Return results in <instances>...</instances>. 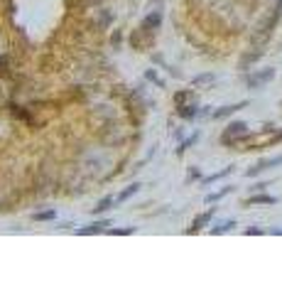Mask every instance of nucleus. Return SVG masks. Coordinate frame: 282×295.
Listing matches in <instances>:
<instances>
[{
    "label": "nucleus",
    "instance_id": "6e6552de",
    "mask_svg": "<svg viewBox=\"0 0 282 295\" xmlns=\"http://www.w3.org/2000/svg\"><path fill=\"white\" fill-rule=\"evenodd\" d=\"M177 114H179V118H184V120H192V118L199 116V108H197V104H184V106H177Z\"/></svg>",
    "mask_w": 282,
    "mask_h": 295
},
{
    "label": "nucleus",
    "instance_id": "423d86ee",
    "mask_svg": "<svg viewBox=\"0 0 282 295\" xmlns=\"http://www.w3.org/2000/svg\"><path fill=\"white\" fill-rule=\"evenodd\" d=\"M108 226H111V219H98V222H93V224H88L84 229H79L76 234L79 236H88V234H103V232H108Z\"/></svg>",
    "mask_w": 282,
    "mask_h": 295
},
{
    "label": "nucleus",
    "instance_id": "f03ea898",
    "mask_svg": "<svg viewBox=\"0 0 282 295\" xmlns=\"http://www.w3.org/2000/svg\"><path fill=\"white\" fill-rule=\"evenodd\" d=\"M275 79V69L273 66H265V69H258L253 74L246 76V86L248 88H263L265 84H270Z\"/></svg>",
    "mask_w": 282,
    "mask_h": 295
},
{
    "label": "nucleus",
    "instance_id": "a211bd4d",
    "mask_svg": "<svg viewBox=\"0 0 282 295\" xmlns=\"http://www.w3.org/2000/svg\"><path fill=\"white\" fill-rule=\"evenodd\" d=\"M138 229L135 226H125V229H108V234L113 236H128V234H135Z\"/></svg>",
    "mask_w": 282,
    "mask_h": 295
},
{
    "label": "nucleus",
    "instance_id": "f3484780",
    "mask_svg": "<svg viewBox=\"0 0 282 295\" xmlns=\"http://www.w3.org/2000/svg\"><path fill=\"white\" fill-rule=\"evenodd\" d=\"M192 96H194L192 88H187V91H177V94H174V104H177V106H184V101L192 98Z\"/></svg>",
    "mask_w": 282,
    "mask_h": 295
},
{
    "label": "nucleus",
    "instance_id": "6ab92c4d",
    "mask_svg": "<svg viewBox=\"0 0 282 295\" xmlns=\"http://www.w3.org/2000/svg\"><path fill=\"white\" fill-rule=\"evenodd\" d=\"M214 79H216L214 74H199V76L194 79V82H192V84H194V86H199V84H211Z\"/></svg>",
    "mask_w": 282,
    "mask_h": 295
},
{
    "label": "nucleus",
    "instance_id": "39448f33",
    "mask_svg": "<svg viewBox=\"0 0 282 295\" xmlns=\"http://www.w3.org/2000/svg\"><path fill=\"white\" fill-rule=\"evenodd\" d=\"M246 106H248V101H238V104H228V106H221L219 111H214V114H211V118H214V120H221V118L233 116L236 111H241V108H246Z\"/></svg>",
    "mask_w": 282,
    "mask_h": 295
},
{
    "label": "nucleus",
    "instance_id": "b1692460",
    "mask_svg": "<svg viewBox=\"0 0 282 295\" xmlns=\"http://www.w3.org/2000/svg\"><path fill=\"white\" fill-rule=\"evenodd\" d=\"M273 234H278V236H282V229H273Z\"/></svg>",
    "mask_w": 282,
    "mask_h": 295
},
{
    "label": "nucleus",
    "instance_id": "9d476101",
    "mask_svg": "<svg viewBox=\"0 0 282 295\" xmlns=\"http://www.w3.org/2000/svg\"><path fill=\"white\" fill-rule=\"evenodd\" d=\"M231 192H233V187H231V184H228V187H221L219 192H211V194H206V197H204V202H206V204H214V202L224 200L226 194H231Z\"/></svg>",
    "mask_w": 282,
    "mask_h": 295
},
{
    "label": "nucleus",
    "instance_id": "0eeeda50",
    "mask_svg": "<svg viewBox=\"0 0 282 295\" xmlns=\"http://www.w3.org/2000/svg\"><path fill=\"white\" fill-rule=\"evenodd\" d=\"M258 204H278V197H273V194H253V197L243 200V206H258Z\"/></svg>",
    "mask_w": 282,
    "mask_h": 295
},
{
    "label": "nucleus",
    "instance_id": "dca6fc26",
    "mask_svg": "<svg viewBox=\"0 0 282 295\" xmlns=\"http://www.w3.org/2000/svg\"><path fill=\"white\" fill-rule=\"evenodd\" d=\"M145 76H147V79H150L152 84H157L160 88H165V86H167V84H165V79H162V76H160V74H157L155 69H147V72H145Z\"/></svg>",
    "mask_w": 282,
    "mask_h": 295
},
{
    "label": "nucleus",
    "instance_id": "ddd939ff",
    "mask_svg": "<svg viewBox=\"0 0 282 295\" xmlns=\"http://www.w3.org/2000/svg\"><path fill=\"white\" fill-rule=\"evenodd\" d=\"M233 226H236V222H233V219H226V222H221L219 226H214V229H211V234H214V236L226 234V232H231Z\"/></svg>",
    "mask_w": 282,
    "mask_h": 295
},
{
    "label": "nucleus",
    "instance_id": "7ed1b4c3",
    "mask_svg": "<svg viewBox=\"0 0 282 295\" xmlns=\"http://www.w3.org/2000/svg\"><path fill=\"white\" fill-rule=\"evenodd\" d=\"M278 165H282V155L265 158V160L255 162L253 168H248V170H246V177H255V175H260V172H265V170H270V168H278Z\"/></svg>",
    "mask_w": 282,
    "mask_h": 295
},
{
    "label": "nucleus",
    "instance_id": "1a4fd4ad",
    "mask_svg": "<svg viewBox=\"0 0 282 295\" xmlns=\"http://www.w3.org/2000/svg\"><path fill=\"white\" fill-rule=\"evenodd\" d=\"M233 172V165H228V168H224V170H219V172H214V175L204 177L201 180V184H214V182H219V180H224V177H228Z\"/></svg>",
    "mask_w": 282,
    "mask_h": 295
},
{
    "label": "nucleus",
    "instance_id": "412c9836",
    "mask_svg": "<svg viewBox=\"0 0 282 295\" xmlns=\"http://www.w3.org/2000/svg\"><path fill=\"white\" fill-rule=\"evenodd\" d=\"M194 180H201V172H199V168L189 170V175H187V182H194Z\"/></svg>",
    "mask_w": 282,
    "mask_h": 295
},
{
    "label": "nucleus",
    "instance_id": "4468645a",
    "mask_svg": "<svg viewBox=\"0 0 282 295\" xmlns=\"http://www.w3.org/2000/svg\"><path fill=\"white\" fill-rule=\"evenodd\" d=\"M32 219H34V222H54V219H56V212H54V209L37 212V214H32Z\"/></svg>",
    "mask_w": 282,
    "mask_h": 295
},
{
    "label": "nucleus",
    "instance_id": "f257e3e1",
    "mask_svg": "<svg viewBox=\"0 0 282 295\" xmlns=\"http://www.w3.org/2000/svg\"><path fill=\"white\" fill-rule=\"evenodd\" d=\"M246 136H248V123L233 120V123H228V128L221 133V143H224V146H236V143H241V138H246Z\"/></svg>",
    "mask_w": 282,
    "mask_h": 295
},
{
    "label": "nucleus",
    "instance_id": "20e7f679",
    "mask_svg": "<svg viewBox=\"0 0 282 295\" xmlns=\"http://www.w3.org/2000/svg\"><path fill=\"white\" fill-rule=\"evenodd\" d=\"M216 216V206H211V209H206V212H201V214H197L194 216V222H192V226L187 229V234H197V232H201L206 224H211V219Z\"/></svg>",
    "mask_w": 282,
    "mask_h": 295
},
{
    "label": "nucleus",
    "instance_id": "5701e85b",
    "mask_svg": "<svg viewBox=\"0 0 282 295\" xmlns=\"http://www.w3.org/2000/svg\"><path fill=\"white\" fill-rule=\"evenodd\" d=\"M265 187H268V182H258L253 187V192H260V190H265Z\"/></svg>",
    "mask_w": 282,
    "mask_h": 295
},
{
    "label": "nucleus",
    "instance_id": "aec40b11",
    "mask_svg": "<svg viewBox=\"0 0 282 295\" xmlns=\"http://www.w3.org/2000/svg\"><path fill=\"white\" fill-rule=\"evenodd\" d=\"M278 143H282V130H280V133H275V136H270V138H268L263 146L270 148V146H278Z\"/></svg>",
    "mask_w": 282,
    "mask_h": 295
},
{
    "label": "nucleus",
    "instance_id": "9b49d317",
    "mask_svg": "<svg viewBox=\"0 0 282 295\" xmlns=\"http://www.w3.org/2000/svg\"><path fill=\"white\" fill-rule=\"evenodd\" d=\"M138 190H140V184H138V182H133L130 187H125V190H123V192L115 197V202H128L133 194H138Z\"/></svg>",
    "mask_w": 282,
    "mask_h": 295
},
{
    "label": "nucleus",
    "instance_id": "2eb2a0df",
    "mask_svg": "<svg viewBox=\"0 0 282 295\" xmlns=\"http://www.w3.org/2000/svg\"><path fill=\"white\" fill-rule=\"evenodd\" d=\"M111 204H115V200H113V197H103V200L98 202V206H93V214H103V212H108Z\"/></svg>",
    "mask_w": 282,
    "mask_h": 295
},
{
    "label": "nucleus",
    "instance_id": "4be33fe9",
    "mask_svg": "<svg viewBox=\"0 0 282 295\" xmlns=\"http://www.w3.org/2000/svg\"><path fill=\"white\" fill-rule=\"evenodd\" d=\"M246 234H248V236H258V234H263V229H258V226H253V229H246Z\"/></svg>",
    "mask_w": 282,
    "mask_h": 295
},
{
    "label": "nucleus",
    "instance_id": "f8f14e48",
    "mask_svg": "<svg viewBox=\"0 0 282 295\" xmlns=\"http://www.w3.org/2000/svg\"><path fill=\"white\" fill-rule=\"evenodd\" d=\"M199 140V130L197 133H192V136H189V138H184V140H182V143H179V148H177V155H184V152H187V150H189V148L194 146V143H197Z\"/></svg>",
    "mask_w": 282,
    "mask_h": 295
}]
</instances>
